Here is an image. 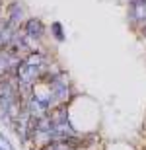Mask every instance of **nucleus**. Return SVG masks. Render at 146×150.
<instances>
[{"label": "nucleus", "instance_id": "f257e3e1", "mask_svg": "<svg viewBox=\"0 0 146 150\" xmlns=\"http://www.w3.org/2000/svg\"><path fill=\"white\" fill-rule=\"evenodd\" d=\"M22 25H23L22 28L23 35L28 39H31V41H37V39H41L45 35V23L41 22L39 18H28Z\"/></svg>", "mask_w": 146, "mask_h": 150}, {"label": "nucleus", "instance_id": "f03ea898", "mask_svg": "<svg viewBox=\"0 0 146 150\" xmlns=\"http://www.w3.org/2000/svg\"><path fill=\"white\" fill-rule=\"evenodd\" d=\"M129 20L133 25L146 23V0H129Z\"/></svg>", "mask_w": 146, "mask_h": 150}, {"label": "nucleus", "instance_id": "7ed1b4c3", "mask_svg": "<svg viewBox=\"0 0 146 150\" xmlns=\"http://www.w3.org/2000/svg\"><path fill=\"white\" fill-rule=\"evenodd\" d=\"M6 23L14 29H20L23 23V8L20 2H10L8 4V18H6Z\"/></svg>", "mask_w": 146, "mask_h": 150}, {"label": "nucleus", "instance_id": "20e7f679", "mask_svg": "<svg viewBox=\"0 0 146 150\" xmlns=\"http://www.w3.org/2000/svg\"><path fill=\"white\" fill-rule=\"evenodd\" d=\"M51 33H53V37H55L59 43H62V41L66 39V35H64V28H62L61 22H53V23H51Z\"/></svg>", "mask_w": 146, "mask_h": 150}, {"label": "nucleus", "instance_id": "39448f33", "mask_svg": "<svg viewBox=\"0 0 146 150\" xmlns=\"http://www.w3.org/2000/svg\"><path fill=\"white\" fill-rule=\"evenodd\" d=\"M0 142H2V146H6V148H8V150H16V148H14V146H12V142H10V140H8V139H6V137H4V134H2V133H0Z\"/></svg>", "mask_w": 146, "mask_h": 150}, {"label": "nucleus", "instance_id": "423d86ee", "mask_svg": "<svg viewBox=\"0 0 146 150\" xmlns=\"http://www.w3.org/2000/svg\"><path fill=\"white\" fill-rule=\"evenodd\" d=\"M0 14H2V0H0Z\"/></svg>", "mask_w": 146, "mask_h": 150}, {"label": "nucleus", "instance_id": "0eeeda50", "mask_svg": "<svg viewBox=\"0 0 146 150\" xmlns=\"http://www.w3.org/2000/svg\"><path fill=\"white\" fill-rule=\"evenodd\" d=\"M0 150H8V148H4V146H2V144H0Z\"/></svg>", "mask_w": 146, "mask_h": 150}]
</instances>
